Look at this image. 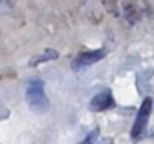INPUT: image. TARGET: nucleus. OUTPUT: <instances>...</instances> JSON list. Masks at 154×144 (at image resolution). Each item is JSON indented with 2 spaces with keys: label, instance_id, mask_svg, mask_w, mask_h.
Wrapping results in <instances>:
<instances>
[{
  "label": "nucleus",
  "instance_id": "nucleus-1",
  "mask_svg": "<svg viewBox=\"0 0 154 144\" xmlns=\"http://www.w3.org/2000/svg\"><path fill=\"white\" fill-rule=\"evenodd\" d=\"M27 101L30 104V108L37 113L40 111H47L48 101L45 98L43 93V83L42 81H32L27 88Z\"/></svg>",
  "mask_w": 154,
  "mask_h": 144
},
{
  "label": "nucleus",
  "instance_id": "nucleus-2",
  "mask_svg": "<svg viewBox=\"0 0 154 144\" xmlns=\"http://www.w3.org/2000/svg\"><path fill=\"white\" fill-rule=\"evenodd\" d=\"M151 109H152V101L151 98H146L143 101L139 108V113L136 116V121H134V126H133V131H131V136L133 137H137L141 133H143L144 126H146L147 119H149V114H151Z\"/></svg>",
  "mask_w": 154,
  "mask_h": 144
},
{
  "label": "nucleus",
  "instance_id": "nucleus-3",
  "mask_svg": "<svg viewBox=\"0 0 154 144\" xmlns=\"http://www.w3.org/2000/svg\"><path fill=\"white\" fill-rule=\"evenodd\" d=\"M104 58V51L103 50H94V51H85V53L78 55V60L73 63V68L78 70L80 66H85V65H93L96 61L103 60Z\"/></svg>",
  "mask_w": 154,
  "mask_h": 144
},
{
  "label": "nucleus",
  "instance_id": "nucleus-4",
  "mask_svg": "<svg viewBox=\"0 0 154 144\" xmlns=\"http://www.w3.org/2000/svg\"><path fill=\"white\" fill-rule=\"evenodd\" d=\"M109 106H113V98L109 96V93H101L91 100V109L93 111H103L108 109Z\"/></svg>",
  "mask_w": 154,
  "mask_h": 144
},
{
  "label": "nucleus",
  "instance_id": "nucleus-5",
  "mask_svg": "<svg viewBox=\"0 0 154 144\" xmlns=\"http://www.w3.org/2000/svg\"><path fill=\"white\" fill-rule=\"evenodd\" d=\"M124 15H126V20L129 22L131 25H136L141 18L139 10H137L136 4H133V2H126V4H124Z\"/></svg>",
  "mask_w": 154,
  "mask_h": 144
},
{
  "label": "nucleus",
  "instance_id": "nucleus-6",
  "mask_svg": "<svg viewBox=\"0 0 154 144\" xmlns=\"http://www.w3.org/2000/svg\"><path fill=\"white\" fill-rule=\"evenodd\" d=\"M58 58V51H55V50H47L42 57H38V58H35V60H32V66H37L38 63H43V61H50V60H57Z\"/></svg>",
  "mask_w": 154,
  "mask_h": 144
},
{
  "label": "nucleus",
  "instance_id": "nucleus-7",
  "mask_svg": "<svg viewBox=\"0 0 154 144\" xmlns=\"http://www.w3.org/2000/svg\"><path fill=\"white\" fill-rule=\"evenodd\" d=\"M103 5L108 14L118 15V0H103Z\"/></svg>",
  "mask_w": 154,
  "mask_h": 144
},
{
  "label": "nucleus",
  "instance_id": "nucleus-8",
  "mask_svg": "<svg viewBox=\"0 0 154 144\" xmlns=\"http://www.w3.org/2000/svg\"><path fill=\"white\" fill-rule=\"evenodd\" d=\"M96 136H98V131H93V133H90L81 142H78V144H93L94 141H96Z\"/></svg>",
  "mask_w": 154,
  "mask_h": 144
}]
</instances>
